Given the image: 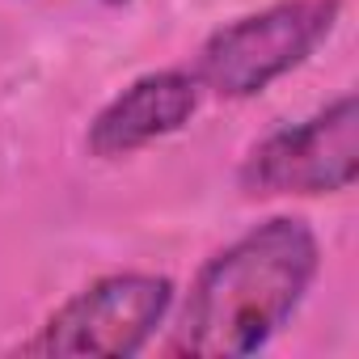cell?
Segmentation results:
<instances>
[{
  "label": "cell",
  "instance_id": "cell-2",
  "mask_svg": "<svg viewBox=\"0 0 359 359\" xmlns=\"http://www.w3.org/2000/svg\"><path fill=\"white\" fill-rule=\"evenodd\" d=\"M334 0H287L266 13L212 34L199 55V76L224 97L262 93L275 76L296 68L334 26Z\"/></svg>",
  "mask_w": 359,
  "mask_h": 359
},
{
  "label": "cell",
  "instance_id": "cell-1",
  "mask_svg": "<svg viewBox=\"0 0 359 359\" xmlns=\"http://www.w3.org/2000/svg\"><path fill=\"white\" fill-rule=\"evenodd\" d=\"M313 275L317 237L300 220H266L199 271L173 351L254 355L296 313Z\"/></svg>",
  "mask_w": 359,
  "mask_h": 359
},
{
  "label": "cell",
  "instance_id": "cell-6",
  "mask_svg": "<svg viewBox=\"0 0 359 359\" xmlns=\"http://www.w3.org/2000/svg\"><path fill=\"white\" fill-rule=\"evenodd\" d=\"M106 5H123V0H106Z\"/></svg>",
  "mask_w": 359,
  "mask_h": 359
},
{
  "label": "cell",
  "instance_id": "cell-3",
  "mask_svg": "<svg viewBox=\"0 0 359 359\" xmlns=\"http://www.w3.org/2000/svg\"><path fill=\"white\" fill-rule=\"evenodd\" d=\"M173 300L169 279L156 275H110L72 296L30 342L39 355H135L161 325Z\"/></svg>",
  "mask_w": 359,
  "mask_h": 359
},
{
  "label": "cell",
  "instance_id": "cell-4",
  "mask_svg": "<svg viewBox=\"0 0 359 359\" xmlns=\"http://www.w3.org/2000/svg\"><path fill=\"white\" fill-rule=\"evenodd\" d=\"M355 173H359V106L355 97H338L325 114L258 144L241 177L254 195H325V191H346Z\"/></svg>",
  "mask_w": 359,
  "mask_h": 359
},
{
  "label": "cell",
  "instance_id": "cell-5",
  "mask_svg": "<svg viewBox=\"0 0 359 359\" xmlns=\"http://www.w3.org/2000/svg\"><path fill=\"white\" fill-rule=\"evenodd\" d=\"M195 81L182 72H152L123 89L89 127V148L97 156H127L156 135L177 131L195 114Z\"/></svg>",
  "mask_w": 359,
  "mask_h": 359
}]
</instances>
